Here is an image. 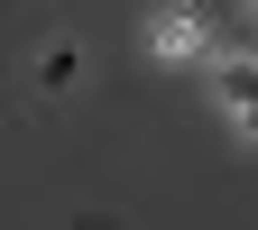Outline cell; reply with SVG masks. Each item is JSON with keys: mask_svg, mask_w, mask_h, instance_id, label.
<instances>
[{"mask_svg": "<svg viewBox=\"0 0 258 230\" xmlns=\"http://www.w3.org/2000/svg\"><path fill=\"white\" fill-rule=\"evenodd\" d=\"M148 46L157 55H212V28L194 19V10H157L148 19Z\"/></svg>", "mask_w": 258, "mask_h": 230, "instance_id": "2", "label": "cell"}, {"mask_svg": "<svg viewBox=\"0 0 258 230\" xmlns=\"http://www.w3.org/2000/svg\"><path fill=\"white\" fill-rule=\"evenodd\" d=\"M212 92H221V111L258 138V55H221L212 64Z\"/></svg>", "mask_w": 258, "mask_h": 230, "instance_id": "1", "label": "cell"}, {"mask_svg": "<svg viewBox=\"0 0 258 230\" xmlns=\"http://www.w3.org/2000/svg\"><path fill=\"white\" fill-rule=\"evenodd\" d=\"M249 10H258V0H249Z\"/></svg>", "mask_w": 258, "mask_h": 230, "instance_id": "3", "label": "cell"}]
</instances>
